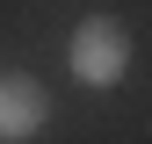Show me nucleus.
<instances>
[{"mask_svg":"<svg viewBox=\"0 0 152 144\" xmlns=\"http://www.w3.org/2000/svg\"><path fill=\"white\" fill-rule=\"evenodd\" d=\"M51 122V101L29 72H0V144H22Z\"/></svg>","mask_w":152,"mask_h":144,"instance_id":"f03ea898","label":"nucleus"},{"mask_svg":"<svg viewBox=\"0 0 152 144\" xmlns=\"http://www.w3.org/2000/svg\"><path fill=\"white\" fill-rule=\"evenodd\" d=\"M65 65H72L80 86H116L130 72V29L116 14H87V22L72 29V43H65Z\"/></svg>","mask_w":152,"mask_h":144,"instance_id":"f257e3e1","label":"nucleus"}]
</instances>
